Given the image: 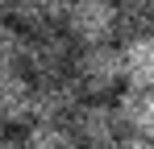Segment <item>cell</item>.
<instances>
[{"instance_id": "obj_12", "label": "cell", "mask_w": 154, "mask_h": 149, "mask_svg": "<svg viewBox=\"0 0 154 149\" xmlns=\"http://www.w3.org/2000/svg\"><path fill=\"white\" fill-rule=\"evenodd\" d=\"M21 145L25 149H79V141L67 124H29Z\"/></svg>"}, {"instance_id": "obj_3", "label": "cell", "mask_w": 154, "mask_h": 149, "mask_svg": "<svg viewBox=\"0 0 154 149\" xmlns=\"http://www.w3.org/2000/svg\"><path fill=\"white\" fill-rule=\"evenodd\" d=\"M63 33H67L79 50L112 46V37H117V4H108V0H75V4L67 8Z\"/></svg>"}, {"instance_id": "obj_7", "label": "cell", "mask_w": 154, "mask_h": 149, "mask_svg": "<svg viewBox=\"0 0 154 149\" xmlns=\"http://www.w3.org/2000/svg\"><path fill=\"white\" fill-rule=\"evenodd\" d=\"M67 8H71V4H63V0H17V4H8V21L17 25V29H25V33L63 29Z\"/></svg>"}, {"instance_id": "obj_11", "label": "cell", "mask_w": 154, "mask_h": 149, "mask_svg": "<svg viewBox=\"0 0 154 149\" xmlns=\"http://www.w3.org/2000/svg\"><path fill=\"white\" fill-rule=\"evenodd\" d=\"M0 74H25V29L0 25Z\"/></svg>"}, {"instance_id": "obj_6", "label": "cell", "mask_w": 154, "mask_h": 149, "mask_svg": "<svg viewBox=\"0 0 154 149\" xmlns=\"http://www.w3.org/2000/svg\"><path fill=\"white\" fill-rule=\"evenodd\" d=\"M4 124H33V79L29 74H0V128Z\"/></svg>"}, {"instance_id": "obj_5", "label": "cell", "mask_w": 154, "mask_h": 149, "mask_svg": "<svg viewBox=\"0 0 154 149\" xmlns=\"http://www.w3.org/2000/svg\"><path fill=\"white\" fill-rule=\"evenodd\" d=\"M83 87L75 83V74H63V79H42L33 83V124H67L71 116L83 108Z\"/></svg>"}, {"instance_id": "obj_16", "label": "cell", "mask_w": 154, "mask_h": 149, "mask_svg": "<svg viewBox=\"0 0 154 149\" xmlns=\"http://www.w3.org/2000/svg\"><path fill=\"white\" fill-rule=\"evenodd\" d=\"M150 33H154V25H150Z\"/></svg>"}, {"instance_id": "obj_1", "label": "cell", "mask_w": 154, "mask_h": 149, "mask_svg": "<svg viewBox=\"0 0 154 149\" xmlns=\"http://www.w3.org/2000/svg\"><path fill=\"white\" fill-rule=\"evenodd\" d=\"M71 74H75V83L83 87L88 99H104L117 83H125L121 46H88V50H75Z\"/></svg>"}, {"instance_id": "obj_15", "label": "cell", "mask_w": 154, "mask_h": 149, "mask_svg": "<svg viewBox=\"0 0 154 149\" xmlns=\"http://www.w3.org/2000/svg\"><path fill=\"white\" fill-rule=\"evenodd\" d=\"M4 21H8V4H0V25H4Z\"/></svg>"}, {"instance_id": "obj_9", "label": "cell", "mask_w": 154, "mask_h": 149, "mask_svg": "<svg viewBox=\"0 0 154 149\" xmlns=\"http://www.w3.org/2000/svg\"><path fill=\"white\" fill-rule=\"evenodd\" d=\"M125 58V83L133 91H154V33H142L133 42H121Z\"/></svg>"}, {"instance_id": "obj_8", "label": "cell", "mask_w": 154, "mask_h": 149, "mask_svg": "<svg viewBox=\"0 0 154 149\" xmlns=\"http://www.w3.org/2000/svg\"><path fill=\"white\" fill-rule=\"evenodd\" d=\"M117 112H121V124H125V137L154 141V91H133V87H125V91L117 95Z\"/></svg>"}, {"instance_id": "obj_13", "label": "cell", "mask_w": 154, "mask_h": 149, "mask_svg": "<svg viewBox=\"0 0 154 149\" xmlns=\"http://www.w3.org/2000/svg\"><path fill=\"white\" fill-rule=\"evenodd\" d=\"M117 149H154V141H142V137H125Z\"/></svg>"}, {"instance_id": "obj_10", "label": "cell", "mask_w": 154, "mask_h": 149, "mask_svg": "<svg viewBox=\"0 0 154 149\" xmlns=\"http://www.w3.org/2000/svg\"><path fill=\"white\" fill-rule=\"evenodd\" d=\"M150 25H154V4H142V0L117 4V37L121 42H133L142 33H150Z\"/></svg>"}, {"instance_id": "obj_4", "label": "cell", "mask_w": 154, "mask_h": 149, "mask_svg": "<svg viewBox=\"0 0 154 149\" xmlns=\"http://www.w3.org/2000/svg\"><path fill=\"white\" fill-rule=\"evenodd\" d=\"M71 133H75L79 149H117L125 141L121 112L108 99H83V108L71 116Z\"/></svg>"}, {"instance_id": "obj_14", "label": "cell", "mask_w": 154, "mask_h": 149, "mask_svg": "<svg viewBox=\"0 0 154 149\" xmlns=\"http://www.w3.org/2000/svg\"><path fill=\"white\" fill-rule=\"evenodd\" d=\"M0 149H25L21 141H8V137H0Z\"/></svg>"}, {"instance_id": "obj_2", "label": "cell", "mask_w": 154, "mask_h": 149, "mask_svg": "<svg viewBox=\"0 0 154 149\" xmlns=\"http://www.w3.org/2000/svg\"><path fill=\"white\" fill-rule=\"evenodd\" d=\"M71 62H75V42H71L63 29L25 33V74L33 83L71 74Z\"/></svg>"}]
</instances>
